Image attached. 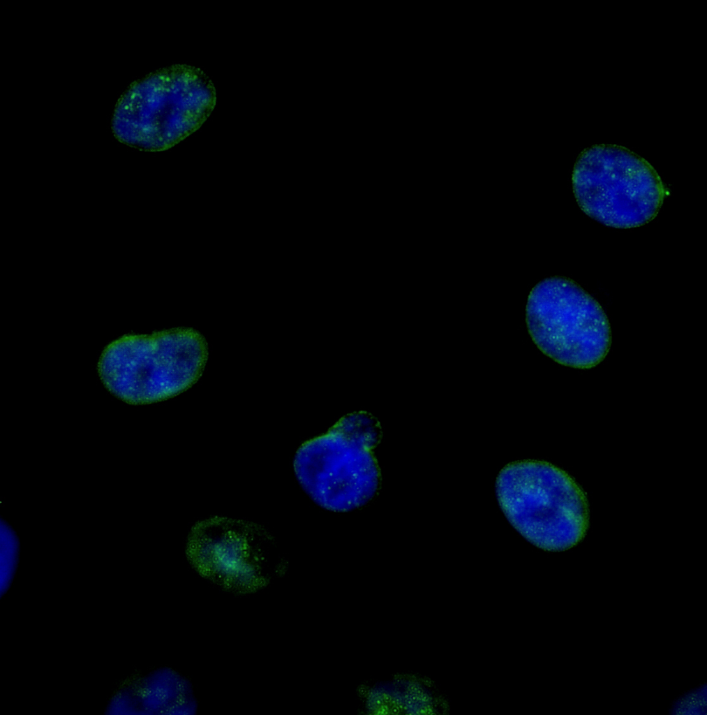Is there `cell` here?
<instances>
[{"label": "cell", "mask_w": 707, "mask_h": 715, "mask_svg": "<svg viewBox=\"0 0 707 715\" xmlns=\"http://www.w3.org/2000/svg\"><path fill=\"white\" fill-rule=\"evenodd\" d=\"M381 438L380 424L371 413L347 414L326 433L300 446L294 459L296 477L310 497L327 510L359 508L380 486L373 450Z\"/></svg>", "instance_id": "cell-3"}, {"label": "cell", "mask_w": 707, "mask_h": 715, "mask_svg": "<svg viewBox=\"0 0 707 715\" xmlns=\"http://www.w3.org/2000/svg\"><path fill=\"white\" fill-rule=\"evenodd\" d=\"M526 320L537 347L557 363L592 369L606 357L611 330L600 303L571 279H544L531 290Z\"/></svg>", "instance_id": "cell-6"}, {"label": "cell", "mask_w": 707, "mask_h": 715, "mask_svg": "<svg viewBox=\"0 0 707 715\" xmlns=\"http://www.w3.org/2000/svg\"><path fill=\"white\" fill-rule=\"evenodd\" d=\"M208 358L204 337L192 328L126 334L103 351L98 372L115 397L133 405L162 401L188 390Z\"/></svg>", "instance_id": "cell-2"}, {"label": "cell", "mask_w": 707, "mask_h": 715, "mask_svg": "<svg viewBox=\"0 0 707 715\" xmlns=\"http://www.w3.org/2000/svg\"><path fill=\"white\" fill-rule=\"evenodd\" d=\"M496 489L509 522L539 548L565 550L584 538L589 522L587 498L557 466L538 460L509 463L500 471Z\"/></svg>", "instance_id": "cell-4"}, {"label": "cell", "mask_w": 707, "mask_h": 715, "mask_svg": "<svg viewBox=\"0 0 707 715\" xmlns=\"http://www.w3.org/2000/svg\"><path fill=\"white\" fill-rule=\"evenodd\" d=\"M576 202L589 216L617 228L652 221L666 195L655 169L643 158L617 145H595L578 156L572 172Z\"/></svg>", "instance_id": "cell-5"}, {"label": "cell", "mask_w": 707, "mask_h": 715, "mask_svg": "<svg viewBox=\"0 0 707 715\" xmlns=\"http://www.w3.org/2000/svg\"><path fill=\"white\" fill-rule=\"evenodd\" d=\"M186 554L200 573L230 582L262 577L274 550V540L261 525L215 516L198 522L186 541Z\"/></svg>", "instance_id": "cell-7"}, {"label": "cell", "mask_w": 707, "mask_h": 715, "mask_svg": "<svg viewBox=\"0 0 707 715\" xmlns=\"http://www.w3.org/2000/svg\"><path fill=\"white\" fill-rule=\"evenodd\" d=\"M216 101L215 87L201 69L173 65L130 86L116 105L112 132L138 149H168L202 125Z\"/></svg>", "instance_id": "cell-1"}, {"label": "cell", "mask_w": 707, "mask_h": 715, "mask_svg": "<svg viewBox=\"0 0 707 715\" xmlns=\"http://www.w3.org/2000/svg\"><path fill=\"white\" fill-rule=\"evenodd\" d=\"M19 551L17 538L8 524L1 522V587L10 582L16 568Z\"/></svg>", "instance_id": "cell-8"}]
</instances>
